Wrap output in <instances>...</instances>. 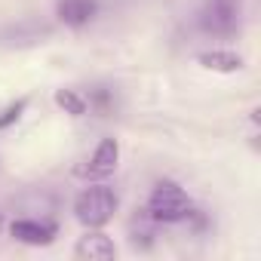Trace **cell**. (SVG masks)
<instances>
[{
	"mask_svg": "<svg viewBox=\"0 0 261 261\" xmlns=\"http://www.w3.org/2000/svg\"><path fill=\"white\" fill-rule=\"evenodd\" d=\"M200 62H203L206 68H215V71H237V68L243 65V59L233 56V53H206Z\"/></svg>",
	"mask_w": 261,
	"mask_h": 261,
	"instance_id": "cell-8",
	"label": "cell"
},
{
	"mask_svg": "<svg viewBox=\"0 0 261 261\" xmlns=\"http://www.w3.org/2000/svg\"><path fill=\"white\" fill-rule=\"evenodd\" d=\"M10 233L22 243H31V246H40V243H49L56 237V224L53 221H40V218H19L10 224Z\"/></svg>",
	"mask_w": 261,
	"mask_h": 261,
	"instance_id": "cell-5",
	"label": "cell"
},
{
	"mask_svg": "<svg viewBox=\"0 0 261 261\" xmlns=\"http://www.w3.org/2000/svg\"><path fill=\"white\" fill-rule=\"evenodd\" d=\"M117 157H120L117 142H114V139H105V142L95 148V154L86 160V166H80L77 172H80L83 178H105V175H111V172L117 169Z\"/></svg>",
	"mask_w": 261,
	"mask_h": 261,
	"instance_id": "cell-4",
	"label": "cell"
},
{
	"mask_svg": "<svg viewBox=\"0 0 261 261\" xmlns=\"http://www.w3.org/2000/svg\"><path fill=\"white\" fill-rule=\"evenodd\" d=\"M59 105H65V108H71L74 114H83V101H80V98H74L71 92H59Z\"/></svg>",
	"mask_w": 261,
	"mask_h": 261,
	"instance_id": "cell-9",
	"label": "cell"
},
{
	"mask_svg": "<svg viewBox=\"0 0 261 261\" xmlns=\"http://www.w3.org/2000/svg\"><path fill=\"white\" fill-rule=\"evenodd\" d=\"M114 255H117V249L105 233H89L77 243V258H83V261H111Z\"/></svg>",
	"mask_w": 261,
	"mask_h": 261,
	"instance_id": "cell-7",
	"label": "cell"
},
{
	"mask_svg": "<svg viewBox=\"0 0 261 261\" xmlns=\"http://www.w3.org/2000/svg\"><path fill=\"white\" fill-rule=\"evenodd\" d=\"M243 22V0H203L197 10V31L206 37H230Z\"/></svg>",
	"mask_w": 261,
	"mask_h": 261,
	"instance_id": "cell-1",
	"label": "cell"
},
{
	"mask_svg": "<svg viewBox=\"0 0 261 261\" xmlns=\"http://www.w3.org/2000/svg\"><path fill=\"white\" fill-rule=\"evenodd\" d=\"M148 215L160 224L185 221L191 215V200L175 181H160V185H154V191L148 197Z\"/></svg>",
	"mask_w": 261,
	"mask_h": 261,
	"instance_id": "cell-2",
	"label": "cell"
},
{
	"mask_svg": "<svg viewBox=\"0 0 261 261\" xmlns=\"http://www.w3.org/2000/svg\"><path fill=\"white\" fill-rule=\"evenodd\" d=\"M95 13H98L95 0H62V4H59V19L65 25H74V28L89 25L95 19Z\"/></svg>",
	"mask_w": 261,
	"mask_h": 261,
	"instance_id": "cell-6",
	"label": "cell"
},
{
	"mask_svg": "<svg viewBox=\"0 0 261 261\" xmlns=\"http://www.w3.org/2000/svg\"><path fill=\"white\" fill-rule=\"evenodd\" d=\"M114 212H117V194L108 185H92L80 191V197L74 200V215L86 227H101L105 221H111Z\"/></svg>",
	"mask_w": 261,
	"mask_h": 261,
	"instance_id": "cell-3",
	"label": "cell"
}]
</instances>
